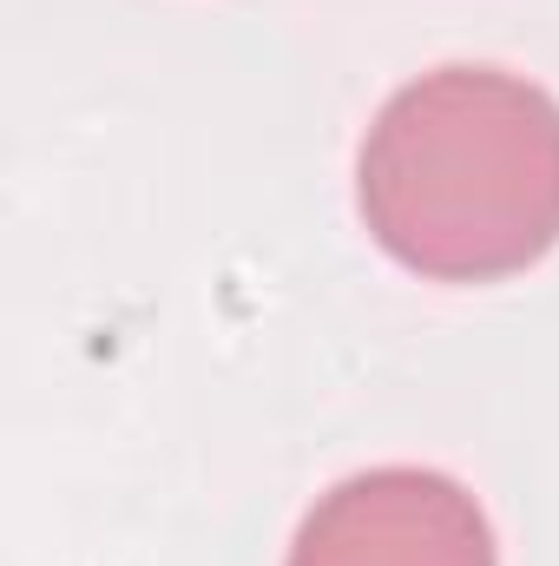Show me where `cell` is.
<instances>
[{"mask_svg": "<svg viewBox=\"0 0 559 566\" xmlns=\"http://www.w3.org/2000/svg\"><path fill=\"white\" fill-rule=\"evenodd\" d=\"M376 244L441 283H487L559 244V99L500 66L409 80L362 139Z\"/></svg>", "mask_w": 559, "mask_h": 566, "instance_id": "1", "label": "cell"}, {"mask_svg": "<svg viewBox=\"0 0 559 566\" xmlns=\"http://www.w3.org/2000/svg\"><path fill=\"white\" fill-rule=\"evenodd\" d=\"M289 566H494V527L434 468H369L309 507Z\"/></svg>", "mask_w": 559, "mask_h": 566, "instance_id": "2", "label": "cell"}]
</instances>
